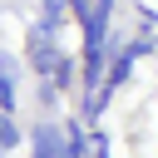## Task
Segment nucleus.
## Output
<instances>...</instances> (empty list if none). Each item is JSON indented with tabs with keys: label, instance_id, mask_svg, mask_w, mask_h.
Masks as SVG:
<instances>
[{
	"label": "nucleus",
	"instance_id": "obj_2",
	"mask_svg": "<svg viewBox=\"0 0 158 158\" xmlns=\"http://www.w3.org/2000/svg\"><path fill=\"white\" fill-rule=\"evenodd\" d=\"M109 10H114V0H89V10H84V35H89V44H104Z\"/></svg>",
	"mask_w": 158,
	"mask_h": 158
},
{
	"label": "nucleus",
	"instance_id": "obj_1",
	"mask_svg": "<svg viewBox=\"0 0 158 158\" xmlns=\"http://www.w3.org/2000/svg\"><path fill=\"white\" fill-rule=\"evenodd\" d=\"M59 49H54V25H35L30 30V64L40 69V79H49L54 69H59Z\"/></svg>",
	"mask_w": 158,
	"mask_h": 158
},
{
	"label": "nucleus",
	"instance_id": "obj_7",
	"mask_svg": "<svg viewBox=\"0 0 158 158\" xmlns=\"http://www.w3.org/2000/svg\"><path fill=\"white\" fill-rule=\"evenodd\" d=\"M64 5L69 0H44V25H59L64 20Z\"/></svg>",
	"mask_w": 158,
	"mask_h": 158
},
{
	"label": "nucleus",
	"instance_id": "obj_3",
	"mask_svg": "<svg viewBox=\"0 0 158 158\" xmlns=\"http://www.w3.org/2000/svg\"><path fill=\"white\" fill-rule=\"evenodd\" d=\"M35 158H69L59 123H40V128H35Z\"/></svg>",
	"mask_w": 158,
	"mask_h": 158
},
{
	"label": "nucleus",
	"instance_id": "obj_5",
	"mask_svg": "<svg viewBox=\"0 0 158 158\" xmlns=\"http://www.w3.org/2000/svg\"><path fill=\"white\" fill-rule=\"evenodd\" d=\"M0 114H15V84L0 74Z\"/></svg>",
	"mask_w": 158,
	"mask_h": 158
},
{
	"label": "nucleus",
	"instance_id": "obj_4",
	"mask_svg": "<svg viewBox=\"0 0 158 158\" xmlns=\"http://www.w3.org/2000/svg\"><path fill=\"white\" fill-rule=\"evenodd\" d=\"M104 74V44H89V59H84V84H99Z\"/></svg>",
	"mask_w": 158,
	"mask_h": 158
},
{
	"label": "nucleus",
	"instance_id": "obj_8",
	"mask_svg": "<svg viewBox=\"0 0 158 158\" xmlns=\"http://www.w3.org/2000/svg\"><path fill=\"white\" fill-rule=\"evenodd\" d=\"M69 5H74V15L84 20V10H89V0H69Z\"/></svg>",
	"mask_w": 158,
	"mask_h": 158
},
{
	"label": "nucleus",
	"instance_id": "obj_6",
	"mask_svg": "<svg viewBox=\"0 0 158 158\" xmlns=\"http://www.w3.org/2000/svg\"><path fill=\"white\" fill-rule=\"evenodd\" d=\"M15 138H20V133H15L10 114H0V153H5V148H15Z\"/></svg>",
	"mask_w": 158,
	"mask_h": 158
}]
</instances>
